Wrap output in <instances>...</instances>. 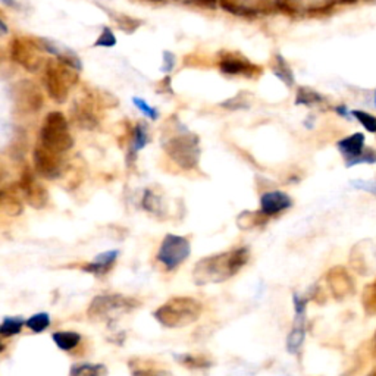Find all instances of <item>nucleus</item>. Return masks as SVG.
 I'll list each match as a JSON object with an SVG mask.
<instances>
[{
  "mask_svg": "<svg viewBox=\"0 0 376 376\" xmlns=\"http://www.w3.org/2000/svg\"><path fill=\"white\" fill-rule=\"evenodd\" d=\"M12 98L17 112L24 115L37 114L44 103L39 85L30 80H21L14 85Z\"/></svg>",
  "mask_w": 376,
  "mask_h": 376,
  "instance_id": "9",
  "label": "nucleus"
},
{
  "mask_svg": "<svg viewBox=\"0 0 376 376\" xmlns=\"http://www.w3.org/2000/svg\"><path fill=\"white\" fill-rule=\"evenodd\" d=\"M24 325H27V320L22 316H5L0 324V335L3 338L18 335Z\"/></svg>",
  "mask_w": 376,
  "mask_h": 376,
  "instance_id": "23",
  "label": "nucleus"
},
{
  "mask_svg": "<svg viewBox=\"0 0 376 376\" xmlns=\"http://www.w3.org/2000/svg\"><path fill=\"white\" fill-rule=\"evenodd\" d=\"M0 205H2L3 212L9 216H18L22 213V205L17 194V188L3 187L0 191Z\"/></svg>",
  "mask_w": 376,
  "mask_h": 376,
  "instance_id": "20",
  "label": "nucleus"
},
{
  "mask_svg": "<svg viewBox=\"0 0 376 376\" xmlns=\"http://www.w3.org/2000/svg\"><path fill=\"white\" fill-rule=\"evenodd\" d=\"M18 190L25 202L34 209H44L49 205V191L37 180L30 168H24L18 181Z\"/></svg>",
  "mask_w": 376,
  "mask_h": 376,
  "instance_id": "10",
  "label": "nucleus"
},
{
  "mask_svg": "<svg viewBox=\"0 0 376 376\" xmlns=\"http://www.w3.org/2000/svg\"><path fill=\"white\" fill-rule=\"evenodd\" d=\"M46 50L43 49L40 40L31 37H15L9 43V56L25 71L34 74L46 66L48 59L44 58Z\"/></svg>",
  "mask_w": 376,
  "mask_h": 376,
  "instance_id": "6",
  "label": "nucleus"
},
{
  "mask_svg": "<svg viewBox=\"0 0 376 376\" xmlns=\"http://www.w3.org/2000/svg\"><path fill=\"white\" fill-rule=\"evenodd\" d=\"M175 65V56L171 53V52H165L163 53V68L162 71L163 72H169Z\"/></svg>",
  "mask_w": 376,
  "mask_h": 376,
  "instance_id": "42",
  "label": "nucleus"
},
{
  "mask_svg": "<svg viewBox=\"0 0 376 376\" xmlns=\"http://www.w3.org/2000/svg\"><path fill=\"white\" fill-rule=\"evenodd\" d=\"M326 284L335 300H344L356 291L355 280L344 267L331 268L326 273Z\"/></svg>",
  "mask_w": 376,
  "mask_h": 376,
  "instance_id": "12",
  "label": "nucleus"
},
{
  "mask_svg": "<svg viewBox=\"0 0 376 376\" xmlns=\"http://www.w3.org/2000/svg\"><path fill=\"white\" fill-rule=\"evenodd\" d=\"M375 106H376V93H375Z\"/></svg>",
  "mask_w": 376,
  "mask_h": 376,
  "instance_id": "50",
  "label": "nucleus"
},
{
  "mask_svg": "<svg viewBox=\"0 0 376 376\" xmlns=\"http://www.w3.org/2000/svg\"><path fill=\"white\" fill-rule=\"evenodd\" d=\"M293 206V200L284 191H268L260 197V210L267 216L278 215Z\"/></svg>",
  "mask_w": 376,
  "mask_h": 376,
  "instance_id": "16",
  "label": "nucleus"
},
{
  "mask_svg": "<svg viewBox=\"0 0 376 376\" xmlns=\"http://www.w3.org/2000/svg\"><path fill=\"white\" fill-rule=\"evenodd\" d=\"M72 121L79 128L83 129H94L98 125V116L96 114L94 105L92 98H79L72 105Z\"/></svg>",
  "mask_w": 376,
  "mask_h": 376,
  "instance_id": "13",
  "label": "nucleus"
},
{
  "mask_svg": "<svg viewBox=\"0 0 376 376\" xmlns=\"http://www.w3.org/2000/svg\"><path fill=\"white\" fill-rule=\"evenodd\" d=\"M268 218L269 216L264 215L262 210H260V212H242L237 218V225H238L240 229L247 231V229L256 228V227L264 224V222H267Z\"/></svg>",
  "mask_w": 376,
  "mask_h": 376,
  "instance_id": "26",
  "label": "nucleus"
},
{
  "mask_svg": "<svg viewBox=\"0 0 376 376\" xmlns=\"http://www.w3.org/2000/svg\"><path fill=\"white\" fill-rule=\"evenodd\" d=\"M249 259L250 250L247 247H240L203 258L194 264L193 281L196 285L200 286L209 284H222L244 268Z\"/></svg>",
  "mask_w": 376,
  "mask_h": 376,
  "instance_id": "1",
  "label": "nucleus"
},
{
  "mask_svg": "<svg viewBox=\"0 0 376 376\" xmlns=\"http://www.w3.org/2000/svg\"><path fill=\"white\" fill-rule=\"evenodd\" d=\"M147 2H153V3H163V0H147Z\"/></svg>",
  "mask_w": 376,
  "mask_h": 376,
  "instance_id": "47",
  "label": "nucleus"
},
{
  "mask_svg": "<svg viewBox=\"0 0 376 376\" xmlns=\"http://www.w3.org/2000/svg\"><path fill=\"white\" fill-rule=\"evenodd\" d=\"M306 335V326H304V313H295V322L291 329V333L286 338V350H289L291 355H295V353L300 350L303 346Z\"/></svg>",
  "mask_w": 376,
  "mask_h": 376,
  "instance_id": "19",
  "label": "nucleus"
},
{
  "mask_svg": "<svg viewBox=\"0 0 376 376\" xmlns=\"http://www.w3.org/2000/svg\"><path fill=\"white\" fill-rule=\"evenodd\" d=\"M366 376H376V368L375 369H372Z\"/></svg>",
  "mask_w": 376,
  "mask_h": 376,
  "instance_id": "46",
  "label": "nucleus"
},
{
  "mask_svg": "<svg viewBox=\"0 0 376 376\" xmlns=\"http://www.w3.org/2000/svg\"><path fill=\"white\" fill-rule=\"evenodd\" d=\"M116 44V37L110 28H103L102 34L98 36L97 41L94 43V46H101V48H112Z\"/></svg>",
  "mask_w": 376,
  "mask_h": 376,
  "instance_id": "37",
  "label": "nucleus"
},
{
  "mask_svg": "<svg viewBox=\"0 0 376 376\" xmlns=\"http://www.w3.org/2000/svg\"><path fill=\"white\" fill-rule=\"evenodd\" d=\"M335 112H337L338 115H341V116H344V118H350V116H353V114H351L350 110L347 109V106H346V105L337 106V107H335Z\"/></svg>",
  "mask_w": 376,
  "mask_h": 376,
  "instance_id": "43",
  "label": "nucleus"
},
{
  "mask_svg": "<svg viewBox=\"0 0 376 376\" xmlns=\"http://www.w3.org/2000/svg\"><path fill=\"white\" fill-rule=\"evenodd\" d=\"M337 147L342 154V158L346 159V167L351 168L353 163L366 150V138H364L362 132H355V134L340 140L337 143Z\"/></svg>",
  "mask_w": 376,
  "mask_h": 376,
  "instance_id": "14",
  "label": "nucleus"
},
{
  "mask_svg": "<svg viewBox=\"0 0 376 376\" xmlns=\"http://www.w3.org/2000/svg\"><path fill=\"white\" fill-rule=\"evenodd\" d=\"M119 251L118 250H109V251H103L101 254H97L94 258V260H92L90 263H87L83 267V271L87 273H92L94 276H102L106 275L110 269L114 268L115 262L118 260Z\"/></svg>",
  "mask_w": 376,
  "mask_h": 376,
  "instance_id": "17",
  "label": "nucleus"
},
{
  "mask_svg": "<svg viewBox=\"0 0 376 376\" xmlns=\"http://www.w3.org/2000/svg\"><path fill=\"white\" fill-rule=\"evenodd\" d=\"M220 71L227 75H246V76H256L262 74V68L253 65L251 62L246 61L241 56H234V54H229V56L222 58L219 62Z\"/></svg>",
  "mask_w": 376,
  "mask_h": 376,
  "instance_id": "15",
  "label": "nucleus"
},
{
  "mask_svg": "<svg viewBox=\"0 0 376 376\" xmlns=\"http://www.w3.org/2000/svg\"><path fill=\"white\" fill-rule=\"evenodd\" d=\"M109 14L112 15V19L116 22V25L124 32H127V34H131V32H134L138 27L143 25L141 19L132 18V17H128L124 14H112V12H109Z\"/></svg>",
  "mask_w": 376,
  "mask_h": 376,
  "instance_id": "33",
  "label": "nucleus"
},
{
  "mask_svg": "<svg viewBox=\"0 0 376 376\" xmlns=\"http://www.w3.org/2000/svg\"><path fill=\"white\" fill-rule=\"evenodd\" d=\"M159 206H160L159 198L154 194H152L150 191H146V196H145V198H143V207L149 210V212H152V213H158Z\"/></svg>",
  "mask_w": 376,
  "mask_h": 376,
  "instance_id": "38",
  "label": "nucleus"
},
{
  "mask_svg": "<svg viewBox=\"0 0 376 376\" xmlns=\"http://www.w3.org/2000/svg\"><path fill=\"white\" fill-rule=\"evenodd\" d=\"M364 2H375V0H364Z\"/></svg>",
  "mask_w": 376,
  "mask_h": 376,
  "instance_id": "48",
  "label": "nucleus"
},
{
  "mask_svg": "<svg viewBox=\"0 0 376 376\" xmlns=\"http://www.w3.org/2000/svg\"><path fill=\"white\" fill-rule=\"evenodd\" d=\"M220 106H224L229 110H240V109H247L250 103L247 102V94L246 93H240L234 98H229L228 102L220 103Z\"/></svg>",
  "mask_w": 376,
  "mask_h": 376,
  "instance_id": "35",
  "label": "nucleus"
},
{
  "mask_svg": "<svg viewBox=\"0 0 376 376\" xmlns=\"http://www.w3.org/2000/svg\"><path fill=\"white\" fill-rule=\"evenodd\" d=\"M350 184H351V187L357 188V190L366 191V193H370V194H375V196H376V181H363V180H356V181H351Z\"/></svg>",
  "mask_w": 376,
  "mask_h": 376,
  "instance_id": "40",
  "label": "nucleus"
},
{
  "mask_svg": "<svg viewBox=\"0 0 376 376\" xmlns=\"http://www.w3.org/2000/svg\"><path fill=\"white\" fill-rule=\"evenodd\" d=\"M362 306L368 316L376 315V280L363 289Z\"/></svg>",
  "mask_w": 376,
  "mask_h": 376,
  "instance_id": "29",
  "label": "nucleus"
},
{
  "mask_svg": "<svg viewBox=\"0 0 376 376\" xmlns=\"http://www.w3.org/2000/svg\"><path fill=\"white\" fill-rule=\"evenodd\" d=\"M132 376H168L169 372L156 366V363L145 357H134L128 362Z\"/></svg>",
  "mask_w": 376,
  "mask_h": 376,
  "instance_id": "18",
  "label": "nucleus"
},
{
  "mask_svg": "<svg viewBox=\"0 0 376 376\" xmlns=\"http://www.w3.org/2000/svg\"><path fill=\"white\" fill-rule=\"evenodd\" d=\"M191 253L190 241L181 236L168 234L163 238L159 247L156 259L163 264L167 271H174L180 268L181 264L188 259Z\"/></svg>",
  "mask_w": 376,
  "mask_h": 376,
  "instance_id": "8",
  "label": "nucleus"
},
{
  "mask_svg": "<svg viewBox=\"0 0 376 376\" xmlns=\"http://www.w3.org/2000/svg\"><path fill=\"white\" fill-rule=\"evenodd\" d=\"M334 2L340 5H355L357 0H334Z\"/></svg>",
  "mask_w": 376,
  "mask_h": 376,
  "instance_id": "45",
  "label": "nucleus"
},
{
  "mask_svg": "<svg viewBox=\"0 0 376 376\" xmlns=\"http://www.w3.org/2000/svg\"><path fill=\"white\" fill-rule=\"evenodd\" d=\"M324 102V96L315 92L311 87H300L297 90L295 96V103L297 105H304V106H315Z\"/></svg>",
  "mask_w": 376,
  "mask_h": 376,
  "instance_id": "30",
  "label": "nucleus"
},
{
  "mask_svg": "<svg viewBox=\"0 0 376 376\" xmlns=\"http://www.w3.org/2000/svg\"><path fill=\"white\" fill-rule=\"evenodd\" d=\"M140 306V302L124 294H98L87 309V315L96 322L112 324L123 315L131 313Z\"/></svg>",
  "mask_w": 376,
  "mask_h": 376,
  "instance_id": "3",
  "label": "nucleus"
},
{
  "mask_svg": "<svg viewBox=\"0 0 376 376\" xmlns=\"http://www.w3.org/2000/svg\"><path fill=\"white\" fill-rule=\"evenodd\" d=\"M244 3L256 15H271V14L278 12L276 0H246Z\"/></svg>",
  "mask_w": 376,
  "mask_h": 376,
  "instance_id": "31",
  "label": "nucleus"
},
{
  "mask_svg": "<svg viewBox=\"0 0 376 376\" xmlns=\"http://www.w3.org/2000/svg\"><path fill=\"white\" fill-rule=\"evenodd\" d=\"M40 145L59 154L68 152L74 146L70 123L62 112L53 110L44 118L40 131Z\"/></svg>",
  "mask_w": 376,
  "mask_h": 376,
  "instance_id": "5",
  "label": "nucleus"
},
{
  "mask_svg": "<svg viewBox=\"0 0 376 376\" xmlns=\"http://www.w3.org/2000/svg\"><path fill=\"white\" fill-rule=\"evenodd\" d=\"M158 85H162L165 88L163 93H172V90H171V79H169V76H165V79Z\"/></svg>",
  "mask_w": 376,
  "mask_h": 376,
  "instance_id": "44",
  "label": "nucleus"
},
{
  "mask_svg": "<svg viewBox=\"0 0 376 376\" xmlns=\"http://www.w3.org/2000/svg\"><path fill=\"white\" fill-rule=\"evenodd\" d=\"M50 324H52L50 315L46 312L36 313L27 319V328H30L32 333L36 334H40L43 333V331H46L50 326Z\"/></svg>",
  "mask_w": 376,
  "mask_h": 376,
  "instance_id": "32",
  "label": "nucleus"
},
{
  "mask_svg": "<svg viewBox=\"0 0 376 376\" xmlns=\"http://www.w3.org/2000/svg\"><path fill=\"white\" fill-rule=\"evenodd\" d=\"M375 351H376V337H375Z\"/></svg>",
  "mask_w": 376,
  "mask_h": 376,
  "instance_id": "49",
  "label": "nucleus"
},
{
  "mask_svg": "<svg viewBox=\"0 0 376 376\" xmlns=\"http://www.w3.org/2000/svg\"><path fill=\"white\" fill-rule=\"evenodd\" d=\"M273 72L278 79L289 87L294 85V74L290 68V65L281 56V54H276L275 63H273Z\"/></svg>",
  "mask_w": 376,
  "mask_h": 376,
  "instance_id": "27",
  "label": "nucleus"
},
{
  "mask_svg": "<svg viewBox=\"0 0 376 376\" xmlns=\"http://www.w3.org/2000/svg\"><path fill=\"white\" fill-rule=\"evenodd\" d=\"M134 105L141 110V112L143 114H145V115H147L150 119H158V116H159V114H158V110L156 109H154V107H152V106H149L145 101H143V98H138V97H134Z\"/></svg>",
  "mask_w": 376,
  "mask_h": 376,
  "instance_id": "39",
  "label": "nucleus"
},
{
  "mask_svg": "<svg viewBox=\"0 0 376 376\" xmlns=\"http://www.w3.org/2000/svg\"><path fill=\"white\" fill-rule=\"evenodd\" d=\"M175 360L180 362L184 368L188 369H209L212 366V360L206 356L200 355H190V353H184V355H176Z\"/></svg>",
  "mask_w": 376,
  "mask_h": 376,
  "instance_id": "24",
  "label": "nucleus"
},
{
  "mask_svg": "<svg viewBox=\"0 0 376 376\" xmlns=\"http://www.w3.org/2000/svg\"><path fill=\"white\" fill-rule=\"evenodd\" d=\"M218 2H219V0H187V3L200 6V8H206V9H215Z\"/></svg>",
  "mask_w": 376,
  "mask_h": 376,
  "instance_id": "41",
  "label": "nucleus"
},
{
  "mask_svg": "<svg viewBox=\"0 0 376 376\" xmlns=\"http://www.w3.org/2000/svg\"><path fill=\"white\" fill-rule=\"evenodd\" d=\"M276 6H278V12H282L291 18H297L306 14L303 0H276Z\"/></svg>",
  "mask_w": 376,
  "mask_h": 376,
  "instance_id": "28",
  "label": "nucleus"
},
{
  "mask_svg": "<svg viewBox=\"0 0 376 376\" xmlns=\"http://www.w3.org/2000/svg\"><path fill=\"white\" fill-rule=\"evenodd\" d=\"M147 129L145 124H138L136 131H134V152L140 150L147 145Z\"/></svg>",
  "mask_w": 376,
  "mask_h": 376,
  "instance_id": "36",
  "label": "nucleus"
},
{
  "mask_svg": "<svg viewBox=\"0 0 376 376\" xmlns=\"http://www.w3.org/2000/svg\"><path fill=\"white\" fill-rule=\"evenodd\" d=\"M353 118L359 121V124L372 134H376V116L372 114L364 112V110H351Z\"/></svg>",
  "mask_w": 376,
  "mask_h": 376,
  "instance_id": "34",
  "label": "nucleus"
},
{
  "mask_svg": "<svg viewBox=\"0 0 376 376\" xmlns=\"http://www.w3.org/2000/svg\"><path fill=\"white\" fill-rule=\"evenodd\" d=\"M34 171L46 180H56L62 175L63 162L59 153H54L43 145H37L32 152Z\"/></svg>",
  "mask_w": 376,
  "mask_h": 376,
  "instance_id": "11",
  "label": "nucleus"
},
{
  "mask_svg": "<svg viewBox=\"0 0 376 376\" xmlns=\"http://www.w3.org/2000/svg\"><path fill=\"white\" fill-rule=\"evenodd\" d=\"M168 156L185 171H191L200 159V141L194 134H181L172 137L163 145Z\"/></svg>",
  "mask_w": 376,
  "mask_h": 376,
  "instance_id": "7",
  "label": "nucleus"
},
{
  "mask_svg": "<svg viewBox=\"0 0 376 376\" xmlns=\"http://www.w3.org/2000/svg\"><path fill=\"white\" fill-rule=\"evenodd\" d=\"M52 340L59 350L72 351L81 342V335L75 331H58L52 334Z\"/></svg>",
  "mask_w": 376,
  "mask_h": 376,
  "instance_id": "21",
  "label": "nucleus"
},
{
  "mask_svg": "<svg viewBox=\"0 0 376 376\" xmlns=\"http://www.w3.org/2000/svg\"><path fill=\"white\" fill-rule=\"evenodd\" d=\"M219 5L224 10H227V12L236 15V17H241V18H256L258 17L250 8H247V5L242 2V0H219Z\"/></svg>",
  "mask_w": 376,
  "mask_h": 376,
  "instance_id": "25",
  "label": "nucleus"
},
{
  "mask_svg": "<svg viewBox=\"0 0 376 376\" xmlns=\"http://www.w3.org/2000/svg\"><path fill=\"white\" fill-rule=\"evenodd\" d=\"M203 313V304L193 297H172L163 303L156 312L154 319L165 328H185L197 322Z\"/></svg>",
  "mask_w": 376,
  "mask_h": 376,
  "instance_id": "2",
  "label": "nucleus"
},
{
  "mask_svg": "<svg viewBox=\"0 0 376 376\" xmlns=\"http://www.w3.org/2000/svg\"><path fill=\"white\" fill-rule=\"evenodd\" d=\"M70 376H107L103 363H76L71 368Z\"/></svg>",
  "mask_w": 376,
  "mask_h": 376,
  "instance_id": "22",
  "label": "nucleus"
},
{
  "mask_svg": "<svg viewBox=\"0 0 376 376\" xmlns=\"http://www.w3.org/2000/svg\"><path fill=\"white\" fill-rule=\"evenodd\" d=\"M43 81L52 101L65 103L68 101L70 88L79 83V71L61 61H48L44 66Z\"/></svg>",
  "mask_w": 376,
  "mask_h": 376,
  "instance_id": "4",
  "label": "nucleus"
}]
</instances>
